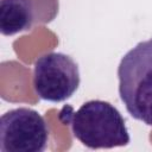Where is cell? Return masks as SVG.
<instances>
[{"mask_svg":"<svg viewBox=\"0 0 152 152\" xmlns=\"http://www.w3.org/2000/svg\"><path fill=\"white\" fill-rule=\"evenodd\" d=\"M119 95L135 120L152 126V38L138 43L118 66Z\"/></svg>","mask_w":152,"mask_h":152,"instance_id":"6da1fadb","label":"cell"},{"mask_svg":"<svg viewBox=\"0 0 152 152\" xmlns=\"http://www.w3.org/2000/svg\"><path fill=\"white\" fill-rule=\"evenodd\" d=\"M74 137L84 146L113 148L129 142L128 129L120 112L109 102L90 100L68 116Z\"/></svg>","mask_w":152,"mask_h":152,"instance_id":"7a4b0ae2","label":"cell"},{"mask_svg":"<svg viewBox=\"0 0 152 152\" xmlns=\"http://www.w3.org/2000/svg\"><path fill=\"white\" fill-rule=\"evenodd\" d=\"M81 82L77 63L62 52H49L34 62L33 88L45 101L63 102L71 97Z\"/></svg>","mask_w":152,"mask_h":152,"instance_id":"3957f363","label":"cell"},{"mask_svg":"<svg viewBox=\"0 0 152 152\" xmlns=\"http://www.w3.org/2000/svg\"><path fill=\"white\" fill-rule=\"evenodd\" d=\"M49 141V127L34 109L19 107L6 112L0 120L2 152H42Z\"/></svg>","mask_w":152,"mask_h":152,"instance_id":"277c9868","label":"cell"},{"mask_svg":"<svg viewBox=\"0 0 152 152\" xmlns=\"http://www.w3.org/2000/svg\"><path fill=\"white\" fill-rule=\"evenodd\" d=\"M58 12V0H0V31L13 36L34 24L51 21Z\"/></svg>","mask_w":152,"mask_h":152,"instance_id":"5b68a950","label":"cell"}]
</instances>
